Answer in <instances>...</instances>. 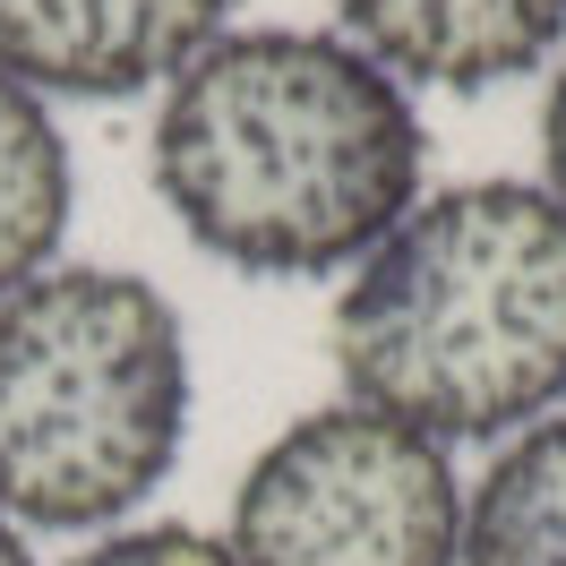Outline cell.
<instances>
[{"instance_id": "5", "label": "cell", "mask_w": 566, "mask_h": 566, "mask_svg": "<svg viewBox=\"0 0 566 566\" xmlns=\"http://www.w3.org/2000/svg\"><path fill=\"white\" fill-rule=\"evenodd\" d=\"M232 0H0V77L27 95L120 104L155 77H180Z\"/></svg>"}, {"instance_id": "3", "label": "cell", "mask_w": 566, "mask_h": 566, "mask_svg": "<svg viewBox=\"0 0 566 566\" xmlns=\"http://www.w3.org/2000/svg\"><path fill=\"white\" fill-rule=\"evenodd\" d=\"M189 344L155 283L43 266L0 301V515L35 532L120 524L180 455Z\"/></svg>"}, {"instance_id": "2", "label": "cell", "mask_w": 566, "mask_h": 566, "mask_svg": "<svg viewBox=\"0 0 566 566\" xmlns=\"http://www.w3.org/2000/svg\"><path fill=\"white\" fill-rule=\"evenodd\" d=\"M360 412L429 447L506 438L566 403V214L532 180L438 189L335 301Z\"/></svg>"}, {"instance_id": "4", "label": "cell", "mask_w": 566, "mask_h": 566, "mask_svg": "<svg viewBox=\"0 0 566 566\" xmlns=\"http://www.w3.org/2000/svg\"><path fill=\"white\" fill-rule=\"evenodd\" d=\"M463 497L447 447L326 403L249 463L232 497V566H455Z\"/></svg>"}, {"instance_id": "8", "label": "cell", "mask_w": 566, "mask_h": 566, "mask_svg": "<svg viewBox=\"0 0 566 566\" xmlns=\"http://www.w3.org/2000/svg\"><path fill=\"white\" fill-rule=\"evenodd\" d=\"M61 232H70V146L43 95L0 77V301L52 266Z\"/></svg>"}, {"instance_id": "6", "label": "cell", "mask_w": 566, "mask_h": 566, "mask_svg": "<svg viewBox=\"0 0 566 566\" xmlns=\"http://www.w3.org/2000/svg\"><path fill=\"white\" fill-rule=\"evenodd\" d=\"M335 18L387 77L447 95L506 86L566 43V0H335Z\"/></svg>"}, {"instance_id": "11", "label": "cell", "mask_w": 566, "mask_h": 566, "mask_svg": "<svg viewBox=\"0 0 566 566\" xmlns=\"http://www.w3.org/2000/svg\"><path fill=\"white\" fill-rule=\"evenodd\" d=\"M0 566H27V541H18V524L0 515Z\"/></svg>"}, {"instance_id": "10", "label": "cell", "mask_w": 566, "mask_h": 566, "mask_svg": "<svg viewBox=\"0 0 566 566\" xmlns=\"http://www.w3.org/2000/svg\"><path fill=\"white\" fill-rule=\"evenodd\" d=\"M541 189H549L558 214H566V61H558V77H549V104H541Z\"/></svg>"}, {"instance_id": "7", "label": "cell", "mask_w": 566, "mask_h": 566, "mask_svg": "<svg viewBox=\"0 0 566 566\" xmlns=\"http://www.w3.org/2000/svg\"><path fill=\"white\" fill-rule=\"evenodd\" d=\"M463 566H566V412L515 429L463 506Z\"/></svg>"}, {"instance_id": "1", "label": "cell", "mask_w": 566, "mask_h": 566, "mask_svg": "<svg viewBox=\"0 0 566 566\" xmlns=\"http://www.w3.org/2000/svg\"><path fill=\"white\" fill-rule=\"evenodd\" d=\"M146 164L207 258L335 275L421 207V112L360 43L249 27L172 77Z\"/></svg>"}, {"instance_id": "9", "label": "cell", "mask_w": 566, "mask_h": 566, "mask_svg": "<svg viewBox=\"0 0 566 566\" xmlns=\"http://www.w3.org/2000/svg\"><path fill=\"white\" fill-rule=\"evenodd\" d=\"M70 566H232V549L207 541V532H189V524H138V532H104Z\"/></svg>"}]
</instances>
